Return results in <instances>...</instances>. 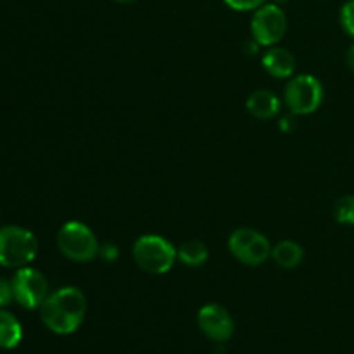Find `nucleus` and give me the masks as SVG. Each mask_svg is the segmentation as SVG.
Wrapping results in <instances>:
<instances>
[{"label": "nucleus", "instance_id": "obj_23", "mask_svg": "<svg viewBox=\"0 0 354 354\" xmlns=\"http://www.w3.org/2000/svg\"><path fill=\"white\" fill-rule=\"evenodd\" d=\"M286 2H289V0H273V3H277V6H282Z\"/></svg>", "mask_w": 354, "mask_h": 354}, {"label": "nucleus", "instance_id": "obj_17", "mask_svg": "<svg viewBox=\"0 0 354 354\" xmlns=\"http://www.w3.org/2000/svg\"><path fill=\"white\" fill-rule=\"evenodd\" d=\"M230 9L239 10V12H248V10H256L265 6L268 0H223Z\"/></svg>", "mask_w": 354, "mask_h": 354}, {"label": "nucleus", "instance_id": "obj_16", "mask_svg": "<svg viewBox=\"0 0 354 354\" xmlns=\"http://www.w3.org/2000/svg\"><path fill=\"white\" fill-rule=\"evenodd\" d=\"M341 26L349 37L354 38V0H348L341 9Z\"/></svg>", "mask_w": 354, "mask_h": 354}, {"label": "nucleus", "instance_id": "obj_15", "mask_svg": "<svg viewBox=\"0 0 354 354\" xmlns=\"http://www.w3.org/2000/svg\"><path fill=\"white\" fill-rule=\"evenodd\" d=\"M334 216L337 223L354 225V196H344L335 203Z\"/></svg>", "mask_w": 354, "mask_h": 354}, {"label": "nucleus", "instance_id": "obj_19", "mask_svg": "<svg viewBox=\"0 0 354 354\" xmlns=\"http://www.w3.org/2000/svg\"><path fill=\"white\" fill-rule=\"evenodd\" d=\"M99 258H102L104 261H107V263H114L118 258H120V249H118L116 244L100 245Z\"/></svg>", "mask_w": 354, "mask_h": 354}, {"label": "nucleus", "instance_id": "obj_3", "mask_svg": "<svg viewBox=\"0 0 354 354\" xmlns=\"http://www.w3.org/2000/svg\"><path fill=\"white\" fill-rule=\"evenodd\" d=\"M133 261L151 275H165L178 259V251L169 241L159 235H142L133 244Z\"/></svg>", "mask_w": 354, "mask_h": 354}, {"label": "nucleus", "instance_id": "obj_2", "mask_svg": "<svg viewBox=\"0 0 354 354\" xmlns=\"http://www.w3.org/2000/svg\"><path fill=\"white\" fill-rule=\"evenodd\" d=\"M38 254V241L33 232L17 225L0 228V266L24 268Z\"/></svg>", "mask_w": 354, "mask_h": 354}, {"label": "nucleus", "instance_id": "obj_21", "mask_svg": "<svg viewBox=\"0 0 354 354\" xmlns=\"http://www.w3.org/2000/svg\"><path fill=\"white\" fill-rule=\"evenodd\" d=\"M280 130L283 131L294 130V118H283V120L280 121Z\"/></svg>", "mask_w": 354, "mask_h": 354}, {"label": "nucleus", "instance_id": "obj_12", "mask_svg": "<svg viewBox=\"0 0 354 354\" xmlns=\"http://www.w3.org/2000/svg\"><path fill=\"white\" fill-rule=\"evenodd\" d=\"M23 341V327L12 313L0 308V349H14Z\"/></svg>", "mask_w": 354, "mask_h": 354}, {"label": "nucleus", "instance_id": "obj_14", "mask_svg": "<svg viewBox=\"0 0 354 354\" xmlns=\"http://www.w3.org/2000/svg\"><path fill=\"white\" fill-rule=\"evenodd\" d=\"M209 258V251H207L206 244L201 241H189L185 244L180 245L178 249V261L185 266H196L204 265Z\"/></svg>", "mask_w": 354, "mask_h": 354}, {"label": "nucleus", "instance_id": "obj_6", "mask_svg": "<svg viewBox=\"0 0 354 354\" xmlns=\"http://www.w3.org/2000/svg\"><path fill=\"white\" fill-rule=\"evenodd\" d=\"M272 249L268 239L254 228H237L228 237V251L242 265H263L272 256Z\"/></svg>", "mask_w": 354, "mask_h": 354}, {"label": "nucleus", "instance_id": "obj_22", "mask_svg": "<svg viewBox=\"0 0 354 354\" xmlns=\"http://www.w3.org/2000/svg\"><path fill=\"white\" fill-rule=\"evenodd\" d=\"M114 2L124 3V6H128V3H133V2H137V0H114Z\"/></svg>", "mask_w": 354, "mask_h": 354}, {"label": "nucleus", "instance_id": "obj_7", "mask_svg": "<svg viewBox=\"0 0 354 354\" xmlns=\"http://www.w3.org/2000/svg\"><path fill=\"white\" fill-rule=\"evenodd\" d=\"M287 16L282 6L265 3L254 10L251 19L252 40L258 41L261 47H275L287 33Z\"/></svg>", "mask_w": 354, "mask_h": 354}, {"label": "nucleus", "instance_id": "obj_8", "mask_svg": "<svg viewBox=\"0 0 354 354\" xmlns=\"http://www.w3.org/2000/svg\"><path fill=\"white\" fill-rule=\"evenodd\" d=\"M14 301L24 310H40L48 297V282L44 273L31 266L19 268L12 277Z\"/></svg>", "mask_w": 354, "mask_h": 354}, {"label": "nucleus", "instance_id": "obj_20", "mask_svg": "<svg viewBox=\"0 0 354 354\" xmlns=\"http://www.w3.org/2000/svg\"><path fill=\"white\" fill-rule=\"evenodd\" d=\"M346 64H348V68L354 73V44L348 48V52H346Z\"/></svg>", "mask_w": 354, "mask_h": 354}, {"label": "nucleus", "instance_id": "obj_1", "mask_svg": "<svg viewBox=\"0 0 354 354\" xmlns=\"http://www.w3.org/2000/svg\"><path fill=\"white\" fill-rule=\"evenodd\" d=\"M86 315V297L76 287H62L48 294L40 306L45 327L57 335H69L80 328Z\"/></svg>", "mask_w": 354, "mask_h": 354}, {"label": "nucleus", "instance_id": "obj_10", "mask_svg": "<svg viewBox=\"0 0 354 354\" xmlns=\"http://www.w3.org/2000/svg\"><path fill=\"white\" fill-rule=\"evenodd\" d=\"M261 64L270 76L279 80L290 78L296 71V57L289 50L277 47V45L265 52Z\"/></svg>", "mask_w": 354, "mask_h": 354}, {"label": "nucleus", "instance_id": "obj_9", "mask_svg": "<svg viewBox=\"0 0 354 354\" xmlns=\"http://www.w3.org/2000/svg\"><path fill=\"white\" fill-rule=\"evenodd\" d=\"M197 325L207 339L214 342H227L234 335L235 324L227 308L220 304H206L197 313Z\"/></svg>", "mask_w": 354, "mask_h": 354}, {"label": "nucleus", "instance_id": "obj_4", "mask_svg": "<svg viewBox=\"0 0 354 354\" xmlns=\"http://www.w3.org/2000/svg\"><path fill=\"white\" fill-rule=\"evenodd\" d=\"M57 248L64 258L75 263H90L99 256L95 234L82 221H68L57 232Z\"/></svg>", "mask_w": 354, "mask_h": 354}, {"label": "nucleus", "instance_id": "obj_5", "mask_svg": "<svg viewBox=\"0 0 354 354\" xmlns=\"http://www.w3.org/2000/svg\"><path fill=\"white\" fill-rule=\"evenodd\" d=\"M283 100L294 116H308L324 102V85L313 75L294 76L283 90Z\"/></svg>", "mask_w": 354, "mask_h": 354}, {"label": "nucleus", "instance_id": "obj_11", "mask_svg": "<svg viewBox=\"0 0 354 354\" xmlns=\"http://www.w3.org/2000/svg\"><path fill=\"white\" fill-rule=\"evenodd\" d=\"M249 114L256 120L268 121L275 118L280 113V100L270 90H256L249 95L248 102H245Z\"/></svg>", "mask_w": 354, "mask_h": 354}, {"label": "nucleus", "instance_id": "obj_18", "mask_svg": "<svg viewBox=\"0 0 354 354\" xmlns=\"http://www.w3.org/2000/svg\"><path fill=\"white\" fill-rule=\"evenodd\" d=\"M14 301V289L12 280L0 279V308L9 306Z\"/></svg>", "mask_w": 354, "mask_h": 354}, {"label": "nucleus", "instance_id": "obj_13", "mask_svg": "<svg viewBox=\"0 0 354 354\" xmlns=\"http://www.w3.org/2000/svg\"><path fill=\"white\" fill-rule=\"evenodd\" d=\"M272 258L280 268L292 270L299 266L304 259V251L297 242L282 241L272 249Z\"/></svg>", "mask_w": 354, "mask_h": 354}]
</instances>
